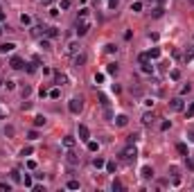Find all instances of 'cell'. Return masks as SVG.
Here are the masks:
<instances>
[{
    "label": "cell",
    "mask_w": 194,
    "mask_h": 192,
    "mask_svg": "<svg viewBox=\"0 0 194 192\" xmlns=\"http://www.w3.org/2000/svg\"><path fill=\"white\" fill-rule=\"evenodd\" d=\"M68 111L72 113V115H79V113L84 111V99H81V97H72V99L68 102Z\"/></svg>",
    "instance_id": "1"
},
{
    "label": "cell",
    "mask_w": 194,
    "mask_h": 192,
    "mask_svg": "<svg viewBox=\"0 0 194 192\" xmlns=\"http://www.w3.org/2000/svg\"><path fill=\"white\" fill-rule=\"evenodd\" d=\"M120 156H122V161H124V163H133L135 158H138V149H135V145H129Z\"/></svg>",
    "instance_id": "2"
},
{
    "label": "cell",
    "mask_w": 194,
    "mask_h": 192,
    "mask_svg": "<svg viewBox=\"0 0 194 192\" xmlns=\"http://www.w3.org/2000/svg\"><path fill=\"white\" fill-rule=\"evenodd\" d=\"M88 30H90V23L81 18V23H77V36H86V34H88Z\"/></svg>",
    "instance_id": "3"
},
{
    "label": "cell",
    "mask_w": 194,
    "mask_h": 192,
    "mask_svg": "<svg viewBox=\"0 0 194 192\" xmlns=\"http://www.w3.org/2000/svg\"><path fill=\"white\" fill-rule=\"evenodd\" d=\"M9 66H11L14 70H23V68H25V61H23V59H20V56H18V54H14V56H11V59H9Z\"/></svg>",
    "instance_id": "4"
},
{
    "label": "cell",
    "mask_w": 194,
    "mask_h": 192,
    "mask_svg": "<svg viewBox=\"0 0 194 192\" xmlns=\"http://www.w3.org/2000/svg\"><path fill=\"white\" fill-rule=\"evenodd\" d=\"M77 133H79V140H86V143H88V138H90V131H88V127H86V124H79Z\"/></svg>",
    "instance_id": "5"
},
{
    "label": "cell",
    "mask_w": 194,
    "mask_h": 192,
    "mask_svg": "<svg viewBox=\"0 0 194 192\" xmlns=\"http://www.w3.org/2000/svg\"><path fill=\"white\" fill-rule=\"evenodd\" d=\"M86 61H88V56H86L84 52H81V54H75V56H72V66H75V68H79V66H84V63H86Z\"/></svg>",
    "instance_id": "6"
},
{
    "label": "cell",
    "mask_w": 194,
    "mask_h": 192,
    "mask_svg": "<svg viewBox=\"0 0 194 192\" xmlns=\"http://www.w3.org/2000/svg\"><path fill=\"white\" fill-rule=\"evenodd\" d=\"M169 104H171V109H174V111H183V97H174Z\"/></svg>",
    "instance_id": "7"
},
{
    "label": "cell",
    "mask_w": 194,
    "mask_h": 192,
    "mask_svg": "<svg viewBox=\"0 0 194 192\" xmlns=\"http://www.w3.org/2000/svg\"><path fill=\"white\" fill-rule=\"evenodd\" d=\"M14 48H16V43H2L0 45V54H9V52H14Z\"/></svg>",
    "instance_id": "8"
},
{
    "label": "cell",
    "mask_w": 194,
    "mask_h": 192,
    "mask_svg": "<svg viewBox=\"0 0 194 192\" xmlns=\"http://www.w3.org/2000/svg\"><path fill=\"white\" fill-rule=\"evenodd\" d=\"M140 176H142V179H151V176H154V169L149 167V165H145V167L140 169Z\"/></svg>",
    "instance_id": "9"
},
{
    "label": "cell",
    "mask_w": 194,
    "mask_h": 192,
    "mask_svg": "<svg viewBox=\"0 0 194 192\" xmlns=\"http://www.w3.org/2000/svg\"><path fill=\"white\" fill-rule=\"evenodd\" d=\"M106 165V161L102 158V156H95V158H93V167L95 169H99V167H104Z\"/></svg>",
    "instance_id": "10"
},
{
    "label": "cell",
    "mask_w": 194,
    "mask_h": 192,
    "mask_svg": "<svg viewBox=\"0 0 194 192\" xmlns=\"http://www.w3.org/2000/svg\"><path fill=\"white\" fill-rule=\"evenodd\" d=\"M45 34H47V39H56L59 36V30L56 27H45Z\"/></svg>",
    "instance_id": "11"
},
{
    "label": "cell",
    "mask_w": 194,
    "mask_h": 192,
    "mask_svg": "<svg viewBox=\"0 0 194 192\" xmlns=\"http://www.w3.org/2000/svg\"><path fill=\"white\" fill-rule=\"evenodd\" d=\"M113 122H115L118 127H126V122H129V118H126V115H118L115 120H113Z\"/></svg>",
    "instance_id": "12"
},
{
    "label": "cell",
    "mask_w": 194,
    "mask_h": 192,
    "mask_svg": "<svg viewBox=\"0 0 194 192\" xmlns=\"http://www.w3.org/2000/svg\"><path fill=\"white\" fill-rule=\"evenodd\" d=\"M118 70H120L118 63H109V66H106V73L109 75H118Z\"/></svg>",
    "instance_id": "13"
},
{
    "label": "cell",
    "mask_w": 194,
    "mask_h": 192,
    "mask_svg": "<svg viewBox=\"0 0 194 192\" xmlns=\"http://www.w3.org/2000/svg\"><path fill=\"white\" fill-rule=\"evenodd\" d=\"M68 163H70V165H77V163H79V156H77L75 152H68Z\"/></svg>",
    "instance_id": "14"
},
{
    "label": "cell",
    "mask_w": 194,
    "mask_h": 192,
    "mask_svg": "<svg viewBox=\"0 0 194 192\" xmlns=\"http://www.w3.org/2000/svg\"><path fill=\"white\" fill-rule=\"evenodd\" d=\"M23 186H25V188H34V181H32V176H30V174H25V176H23Z\"/></svg>",
    "instance_id": "15"
},
{
    "label": "cell",
    "mask_w": 194,
    "mask_h": 192,
    "mask_svg": "<svg viewBox=\"0 0 194 192\" xmlns=\"http://www.w3.org/2000/svg\"><path fill=\"white\" fill-rule=\"evenodd\" d=\"M63 145H66L68 149H72L75 147V138L72 136H66V138H63Z\"/></svg>",
    "instance_id": "16"
},
{
    "label": "cell",
    "mask_w": 194,
    "mask_h": 192,
    "mask_svg": "<svg viewBox=\"0 0 194 192\" xmlns=\"http://www.w3.org/2000/svg\"><path fill=\"white\" fill-rule=\"evenodd\" d=\"M32 34H34V36H41V34H45V27H41V25L32 27Z\"/></svg>",
    "instance_id": "17"
},
{
    "label": "cell",
    "mask_w": 194,
    "mask_h": 192,
    "mask_svg": "<svg viewBox=\"0 0 194 192\" xmlns=\"http://www.w3.org/2000/svg\"><path fill=\"white\" fill-rule=\"evenodd\" d=\"M138 140H140V136H138V133H131V136H126V143H129V145H135Z\"/></svg>",
    "instance_id": "18"
},
{
    "label": "cell",
    "mask_w": 194,
    "mask_h": 192,
    "mask_svg": "<svg viewBox=\"0 0 194 192\" xmlns=\"http://www.w3.org/2000/svg\"><path fill=\"white\" fill-rule=\"evenodd\" d=\"M176 152L181 154V156H188V147H185L183 143H178V145H176Z\"/></svg>",
    "instance_id": "19"
},
{
    "label": "cell",
    "mask_w": 194,
    "mask_h": 192,
    "mask_svg": "<svg viewBox=\"0 0 194 192\" xmlns=\"http://www.w3.org/2000/svg\"><path fill=\"white\" fill-rule=\"evenodd\" d=\"M163 11H165L163 7H156V9H151V16H154V18H160V16H163Z\"/></svg>",
    "instance_id": "20"
},
{
    "label": "cell",
    "mask_w": 194,
    "mask_h": 192,
    "mask_svg": "<svg viewBox=\"0 0 194 192\" xmlns=\"http://www.w3.org/2000/svg\"><path fill=\"white\" fill-rule=\"evenodd\" d=\"M36 66H39V63H36V61H32V63H25V68H27V73H36Z\"/></svg>",
    "instance_id": "21"
},
{
    "label": "cell",
    "mask_w": 194,
    "mask_h": 192,
    "mask_svg": "<svg viewBox=\"0 0 194 192\" xmlns=\"http://www.w3.org/2000/svg\"><path fill=\"white\" fill-rule=\"evenodd\" d=\"M158 56H160V50H158V48L149 50V59H158Z\"/></svg>",
    "instance_id": "22"
},
{
    "label": "cell",
    "mask_w": 194,
    "mask_h": 192,
    "mask_svg": "<svg viewBox=\"0 0 194 192\" xmlns=\"http://www.w3.org/2000/svg\"><path fill=\"white\" fill-rule=\"evenodd\" d=\"M142 73L151 75V73H154V66H149V61H147V63H142Z\"/></svg>",
    "instance_id": "23"
},
{
    "label": "cell",
    "mask_w": 194,
    "mask_h": 192,
    "mask_svg": "<svg viewBox=\"0 0 194 192\" xmlns=\"http://www.w3.org/2000/svg\"><path fill=\"white\" fill-rule=\"evenodd\" d=\"M142 122H145V124H151V122H154V115H151V113H145V115H142Z\"/></svg>",
    "instance_id": "24"
},
{
    "label": "cell",
    "mask_w": 194,
    "mask_h": 192,
    "mask_svg": "<svg viewBox=\"0 0 194 192\" xmlns=\"http://www.w3.org/2000/svg\"><path fill=\"white\" fill-rule=\"evenodd\" d=\"M77 50H79V43H70L68 45V54H77Z\"/></svg>",
    "instance_id": "25"
},
{
    "label": "cell",
    "mask_w": 194,
    "mask_h": 192,
    "mask_svg": "<svg viewBox=\"0 0 194 192\" xmlns=\"http://www.w3.org/2000/svg\"><path fill=\"white\" fill-rule=\"evenodd\" d=\"M30 93H32V88H30V86L25 84V86L20 88V95H23V97H30Z\"/></svg>",
    "instance_id": "26"
},
{
    "label": "cell",
    "mask_w": 194,
    "mask_h": 192,
    "mask_svg": "<svg viewBox=\"0 0 194 192\" xmlns=\"http://www.w3.org/2000/svg\"><path fill=\"white\" fill-rule=\"evenodd\" d=\"M2 131H5V136H9V138L14 136V133H16V129H14V127H11V124H9V127H5V129H2Z\"/></svg>",
    "instance_id": "27"
},
{
    "label": "cell",
    "mask_w": 194,
    "mask_h": 192,
    "mask_svg": "<svg viewBox=\"0 0 194 192\" xmlns=\"http://www.w3.org/2000/svg\"><path fill=\"white\" fill-rule=\"evenodd\" d=\"M11 181H23V176H20L18 169H14V172H11Z\"/></svg>",
    "instance_id": "28"
},
{
    "label": "cell",
    "mask_w": 194,
    "mask_h": 192,
    "mask_svg": "<svg viewBox=\"0 0 194 192\" xmlns=\"http://www.w3.org/2000/svg\"><path fill=\"white\" fill-rule=\"evenodd\" d=\"M20 23L23 25H32V18L27 16V14H23V16H20Z\"/></svg>",
    "instance_id": "29"
},
{
    "label": "cell",
    "mask_w": 194,
    "mask_h": 192,
    "mask_svg": "<svg viewBox=\"0 0 194 192\" xmlns=\"http://www.w3.org/2000/svg\"><path fill=\"white\" fill-rule=\"evenodd\" d=\"M54 79H56V84H66V75L56 73V75H54Z\"/></svg>",
    "instance_id": "30"
},
{
    "label": "cell",
    "mask_w": 194,
    "mask_h": 192,
    "mask_svg": "<svg viewBox=\"0 0 194 192\" xmlns=\"http://www.w3.org/2000/svg\"><path fill=\"white\" fill-rule=\"evenodd\" d=\"M97 149H99V145L93 143V140H88V152H97Z\"/></svg>",
    "instance_id": "31"
},
{
    "label": "cell",
    "mask_w": 194,
    "mask_h": 192,
    "mask_svg": "<svg viewBox=\"0 0 194 192\" xmlns=\"http://www.w3.org/2000/svg\"><path fill=\"white\" fill-rule=\"evenodd\" d=\"M169 77H171V79H181V70H171V73H169Z\"/></svg>",
    "instance_id": "32"
},
{
    "label": "cell",
    "mask_w": 194,
    "mask_h": 192,
    "mask_svg": "<svg viewBox=\"0 0 194 192\" xmlns=\"http://www.w3.org/2000/svg\"><path fill=\"white\" fill-rule=\"evenodd\" d=\"M68 190H79V181H68Z\"/></svg>",
    "instance_id": "33"
},
{
    "label": "cell",
    "mask_w": 194,
    "mask_h": 192,
    "mask_svg": "<svg viewBox=\"0 0 194 192\" xmlns=\"http://www.w3.org/2000/svg\"><path fill=\"white\" fill-rule=\"evenodd\" d=\"M185 115H188V120H190V118H194V102L190 104V109L185 111Z\"/></svg>",
    "instance_id": "34"
},
{
    "label": "cell",
    "mask_w": 194,
    "mask_h": 192,
    "mask_svg": "<svg viewBox=\"0 0 194 192\" xmlns=\"http://www.w3.org/2000/svg\"><path fill=\"white\" fill-rule=\"evenodd\" d=\"M190 90H192V84H185V86L181 88V95H188Z\"/></svg>",
    "instance_id": "35"
},
{
    "label": "cell",
    "mask_w": 194,
    "mask_h": 192,
    "mask_svg": "<svg viewBox=\"0 0 194 192\" xmlns=\"http://www.w3.org/2000/svg\"><path fill=\"white\" fill-rule=\"evenodd\" d=\"M59 95H61V90H59V88H52V90H50V97H52V99H56Z\"/></svg>",
    "instance_id": "36"
},
{
    "label": "cell",
    "mask_w": 194,
    "mask_h": 192,
    "mask_svg": "<svg viewBox=\"0 0 194 192\" xmlns=\"http://www.w3.org/2000/svg\"><path fill=\"white\" fill-rule=\"evenodd\" d=\"M27 138H30V140H36V138H39V131H36V129H32L30 133H27Z\"/></svg>",
    "instance_id": "37"
},
{
    "label": "cell",
    "mask_w": 194,
    "mask_h": 192,
    "mask_svg": "<svg viewBox=\"0 0 194 192\" xmlns=\"http://www.w3.org/2000/svg\"><path fill=\"white\" fill-rule=\"evenodd\" d=\"M32 152H34L32 147H23V152H20V156H32Z\"/></svg>",
    "instance_id": "38"
},
{
    "label": "cell",
    "mask_w": 194,
    "mask_h": 192,
    "mask_svg": "<svg viewBox=\"0 0 194 192\" xmlns=\"http://www.w3.org/2000/svg\"><path fill=\"white\" fill-rule=\"evenodd\" d=\"M34 124H36V127H43V124H45V118H43V115H39L36 120H34Z\"/></svg>",
    "instance_id": "39"
},
{
    "label": "cell",
    "mask_w": 194,
    "mask_h": 192,
    "mask_svg": "<svg viewBox=\"0 0 194 192\" xmlns=\"http://www.w3.org/2000/svg\"><path fill=\"white\" fill-rule=\"evenodd\" d=\"M99 104H102V106H109V97H106V95H99Z\"/></svg>",
    "instance_id": "40"
},
{
    "label": "cell",
    "mask_w": 194,
    "mask_h": 192,
    "mask_svg": "<svg viewBox=\"0 0 194 192\" xmlns=\"http://www.w3.org/2000/svg\"><path fill=\"white\" fill-rule=\"evenodd\" d=\"M104 115H106V120H113V113H111L109 106H104Z\"/></svg>",
    "instance_id": "41"
},
{
    "label": "cell",
    "mask_w": 194,
    "mask_h": 192,
    "mask_svg": "<svg viewBox=\"0 0 194 192\" xmlns=\"http://www.w3.org/2000/svg\"><path fill=\"white\" fill-rule=\"evenodd\" d=\"M185 165H188V169H194V161H192V158H188V156H185Z\"/></svg>",
    "instance_id": "42"
},
{
    "label": "cell",
    "mask_w": 194,
    "mask_h": 192,
    "mask_svg": "<svg viewBox=\"0 0 194 192\" xmlns=\"http://www.w3.org/2000/svg\"><path fill=\"white\" fill-rule=\"evenodd\" d=\"M142 9V2H133L131 5V11H140Z\"/></svg>",
    "instance_id": "43"
},
{
    "label": "cell",
    "mask_w": 194,
    "mask_h": 192,
    "mask_svg": "<svg viewBox=\"0 0 194 192\" xmlns=\"http://www.w3.org/2000/svg\"><path fill=\"white\" fill-rule=\"evenodd\" d=\"M138 61H140V63H147V61H149V52H147V54H140Z\"/></svg>",
    "instance_id": "44"
},
{
    "label": "cell",
    "mask_w": 194,
    "mask_h": 192,
    "mask_svg": "<svg viewBox=\"0 0 194 192\" xmlns=\"http://www.w3.org/2000/svg\"><path fill=\"white\" fill-rule=\"evenodd\" d=\"M104 167H106V169H109V172H115V163H113V161H111V163H106V165H104Z\"/></svg>",
    "instance_id": "45"
},
{
    "label": "cell",
    "mask_w": 194,
    "mask_h": 192,
    "mask_svg": "<svg viewBox=\"0 0 194 192\" xmlns=\"http://www.w3.org/2000/svg\"><path fill=\"white\" fill-rule=\"evenodd\" d=\"M0 190H7V192H9V190H11V186H9L7 181H2V183H0Z\"/></svg>",
    "instance_id": "46"
},
{
    "label": "cell",
    "mask_w": 194,
    "mask_h": 192,
    "mask_svg": "<svg viewBox=\"0 0 194 192\" xmlns=\"http://www.w3.org/2000/svg\"><path fill=\"white\" fill-rule=\"evenodd\" d=\"M41 48H43V50H50V48H52V43H50V41H41Z\"/></svg>",
    "instance_id": "47"
},
{
    "label": "cell",
    "mask_w": 194,
    "mask_h": 192,
    "mask_svg": "<svg viewBox=\"0 0 194 192\" xmlns=\"http://www.w3.org/2000/svg\"><path fill=\"white\" fill-rule=\"evenodd\" d=\"M102 81H104V75L97 73V75H95V84H102Z\"/></svg>",
    "instance_id": "48"
},
{
    "label": "cell",
    "mask_w": 194,
    "mask_h": 192,
    "mask_svg": "<svg viewBox=\"0 0 194 192\" xmlns=\"http://www.w3.org/2000/svg\"><path fill=\"white\" fill-rule=\"evenodd\" d=\"M169 174H171V176H178V167L171 165V167H169Z\"/></svg>",
    "instance_id": "49"
},
{
    "label": "cell",
    "mask_w": 194,
    "mask_h": 192,
    "mask_svg": "<svg viewBox=\"0 0 194 192\" xmlns=\"http://www.w3.org/2000/svg\"><path fill=\"white\" fill-rule=\"evenodd\" d=\"M192 56H194V50H188V52H185V61H190Z\"/></svg>",
    "instance_id": "50"
},
{
    "label": "cell",
    "mask_w": 194,
    "mask_h": 192,
    "mask_svg": "<svg viewBox=\"0 0 194 192\" xmlns=\"http://www.w3.org/2000/svg\"><path fill=\"white\" fill-rule=\"evenodd\" d=\"M70 7V0H61V9H68Z\"/></svg>",
    "instance_id": "51"
},
{
    "label": "cell",
    "mask_w": 194,
    "mask_h": 192,
    "mask_svg": "<svg viewBox=\"0 0 194 192\" xmlns=\"http://www.w3.org/2000/svg\"><path fill=\"white\" fill-rule=\"evenodd\" d=\"M113 190H122V183L120 181H113Z\"/></svg>",
    "instance_id": "52"
},
{
    "label": "cell",
    "mask_w": 194,
    "mask_h": 192,
    "mask_svg": "<svg viewBox=\"0 0 194 192\" xmlns=\"http://www.w3.org/2000/svg\"><path fill=\"white\" fill-rule=\"evenodd\" d=\"M188 138H190V140H194V131H190V133H188Z\"/></svg>",
    "instance_id": "53"
},
{
    "label": "cell",
    "mask_w": 194,
    "mask_h": 192,
    "mask_svg": "<svg viewBox=\"0 0 194 192\" xmlns=\"http://www.w3.org/2000/svg\"><path fill=\"white\" fill-rule=\"evenodd\" d=\"M0 20H5V11L2 9H0Z\"/></svg>",
    "instance_id": "54"
},
{
    "label": "cell",
    "mask_w": 194,
    "mask_h": 192,
    "mask_svg": "<svg viewBox=\"0 0 194 192\" xmlns=\"http://www.w3.org/2000/svg\"><path fill=\"white\" fill-rule=\"evenodd\" d=\"M45 2H52V0H45Z\"/></svg>",
    "instance_id": "55"
},
{
    "label": "cell",
    "mask_w": 194,
    "mask_h": 192,
    "mask_svg": "<svg viewBox=\"0 0 194 192\" xmlns=\"http://www.w3.org/2000/svg\"><path fill=\"white\" fill-rule=\"evenodd\" d=\"M0 34H2V27H0Z\"/></svg>",
    "instance_id": "56"
},
{
    "label": "cell",
    "mask_w": 194,
    "mask_h": 192,
    "mask_svg": "<svg viewBox=\"0 0 194 192\" xmlns=\"http://www.w3.org/2000/svg\"><path fill=\"white\" fill-rule=\"evenodd\" d=\"M190 2H192V5H194V0H190Z\"/></svg>",
    "instance_id": "57"
},
{
    "label": "cell",
    "mask_w": 194,
    "mask_h": 192,
    "mask_svg": "<svg viewBox=\"0 0 194 192\" xmlns=\"http://www.w3.org/2000/svg\"><path fill=\"white\" fill-rule=\"evenodd\" d=\"M0 131H2V129H0Z\"/></svg>",
    "instance_id": "58"
}]
</instances>
